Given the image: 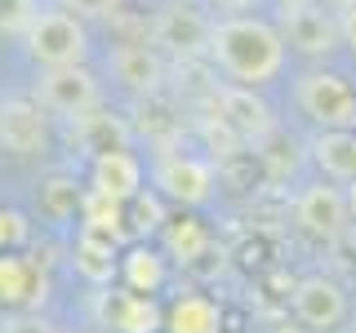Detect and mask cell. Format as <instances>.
<instances>
[{
  "mask_svg": "<svg viewBox=\"0 0 356 333\" xmlns=\"http://www.w3.org/2000/svg\"><path fill=\"white\" fill-rule=\"evenodd\" d=\"M209 58L236 85H267L285 62V36L263 18L232 14L209 27Z\"/></svg>",
  "mask_w": 356,
  "mask_h": 333,
  "instance_id": "obj_1",
  "label": "cell"
},
{
  "mask_svg": "<svg viewBox=\"0 0 356 333\" xmlns=\"http://www.w3.org/2000/svg\"><path fill=\"white\" fill-rule=\"evenodd\" d=\"M27 49L40 67H76L85 62L89 40L81 27V14H67V9H40L36 22L27 27Z\"/></svg>",
  "mask_w": 356,
  "mask_h": 333,
  "instance_id": "obj_2",
  "label": "cell"
},
{
  "mask_svg": "<svg viewBox=\"0 0 356 333\" xmlns=\"http://www.w3.org/2000/svg\"><path fill=\"white\" fill-rule=\"evenodd\" d=\"M294 98L321 129H356V94L343 76L307 71V76H298Z\"/></svg>",
  "mask_w": 356,
  "mask_h": 333,
  "instance_id": "obj_3",
  "label": "cell"
},
{
  "mask_svg": "<svg viewBox=\"0 0 356 333\" xmlns=\"http://www.w3.org/2000/svg\"><path fill=\"white\" fill-rule=\"evenodd\" d=\"M36 103L54 116H67V120H81L85 111H94L103 103L98 94V80L85 71V62L76 67H44L40 85H36Z\"/></svg>",
  "mask_w": 356,
  "mask_h": 333,
  "instance_id": "obj_4",
  "label": "cell"
},
{
  "mask_svg": "<svg viewBox=\"0 0 356 333\" xmlns=\"http://www.w3.org/2000/svg\"><path fill=\"white\" fill-rule=\"evenodd\" d=\"M152 182L161 187L165 200L200 205L214 191V160H196V155H183V151H161L152 164Z\"/></svg>",
  "mask_w": 356,
  "mask_h": 333,
  "instance_id": "obj_5",
  "label": "cell"
},
{
  "mask_svg": "<svg viewBox=\"0 0 356 333\" xmlns=\"http://www.w3.org/2000/svg\"><path fill=\"white\" fill-rule=\"evenodd\" d=\"M98 320L111 333H161L165 329V311L156 307V298H143L138 289H107L98 293Z\"/></svg>",
  "mask_w": 356,
  "mask_h": 333,
  "instance_id": "obj_6",
  "label": "cell"
},
{
  "mask_svg": "<svg viewBox=\"0 0 356 333\" xmlns=\"http://www.w3.org/2000/svg\"><path fill=\"white\" fill-rule=\"evenodd\" d=\"M209 27L214 22H205L196 14V9H165V14H156L152 22V44L161 53H170V58H200V53H209Z\"/></svg>",
  "mask_w": 356,
  "mask_h": 333,
  "instance_id": "obj_7",
  "label": "cell"
},
{
  "mask_svg": "<svg viewBox=\"0 0 356 333\" xmlns=\"http://www.w3.org/2000/svg\"><path fill=\"white\" fill-rule=\"evenodd\" d=\"M281 36H285V44H294L298 53L321 58V53L339 49L343 31H339V18H330L325 9L298 5V9H281Z\"/></svg>",
  "mask_w": 356,
  "mask_h": 333,
  "instance_id": "obj_8",
  "label": "cell"
},
{
  "mask_svg": "<svg viewBox=\"0 0 356 333\" xmlns=\"http://www.w3.org/2000/svg\"><path fill=\"white\" fill-rule=\"evenodd\" d=\"M294 214H298V227H303L307 236H316V240H339L343 227H348V218H352L348 191L316 182V187H307V191L298 196V209H294Z\"/></svg>",
  "mask_w": 356,
  "mask_h": 333,
  "instance_id": "obj_9",
  "label": "cell"
},
{
  "mask_svg": "<svg viewBox=\"0 0 356 333\" xmlns=\"http://www.w3.org/2000/svg\"><path fill=\"white\" fill-rule=\"evenodd\" d=\"M294 316L307 329H334L348 320V293H343V284L325 280V275H307L294 289Z\"/></svg>",
  "mask_w": 356,
  "mask_h": 333,
  "instance_id": "obj_10",
  "label": "cell"
},
{
  "mask_svg": "<svg viewBox=\"0 0 356 333\" xmlns=\"http://www.w3.org/2000/svg\"><path fill=\"white\" fill-rule=\"evenodd\" d=\"M214 107L232 120V129L245 142H263L272 133V107L254 94V85H222L214 89Z\"/></svg>",
  "mask_w": 356,
  "mask_h": 333,
  "instance_id": "obj_11",
  "label": "cell"
},
{
  "mask_svg": "<svg viewBox=\"0 0 356 333\" xmlns=\"http://www.w3.org/2000/svg\"><path fill=\"white\" fill-rule=\"evenodd\" d=\"M111 76L129 89V94L147 98V94H161L165 85V58L156 44H120L111 53Z\"/></svg>",
  "mask_w": 356,
  "mask_h": 333,
  "instance_id": "obj_12",
  "label": "cell"
},
{
  "mask_svg": "<svg viewBox=\"0 0 356 333\" xmlns=\"http://www.w3.org/2000/svg\"><path fill=\"white\" fill-rule=\"evenodd\" d=\"M44 107L22 103V98H9L0 107V147L14 155H36L44 151Z\"/></svg>",
  "mask_w": 356,
  "mask_h": 333,
  "instance_id": "obj_13",
  "label": "cell"
},
{
  "mask_svg": "<svg viewBox=\"0 0 356 333\" xmlns=\"http://www.w3.org/2000/svg\"><path fill=\"white\" fill-rule=\"evenodd\" d=\"M72 142L81 147L85 155H107V151H125L129 147V125L120 116H111V111L94 107L85 111L81 120H72Z\"/></svg>",
  "mask_w": 356,
  "mask_h": 333,
  "instance_id": "obj_14",
  "label": "cell"
},
{
  "mask_svg": "<svg viewBox=\"0 0 356 333\" xmlns=\"http://www.w3.org/2000/svg\"><path fill=\"white\" fill-rule=\"evenodd\" d=\"M40 302H44V275L36 271V262L0 249V307L31 311Z\"/></svg>",
  "mask_w": 356,
  "mask_h": 333,
  "instance_id": "obj_15",
  "label": "cell"
},
{
  "mask_svg": "<svg viewBox=\"0 0 356 333\" xmlns=\"http://www.w3.org/2000/svg\"><path fill=\"white\" fill-rule=\"evenodd\" d=\"M94 191L116 196V200H125V205H129V200L143 191V164H138V155H134L129 147L98 155V160H94Z\"/></svg>",
  "mask_w": 356,
  "mask_h": 333,
  "instance_id": "obj_16",
  "label": "cell"
},
{
  "mask_svg": "<svg viewBox=\"0 0 356 333\" xmlns=\"http://www.w3.org/2000/svg\"><path fill=\"white\" fill-rule=\"evenodd\" d=\"M138 133L156 147V155L178 151V142H183V116H174V107L161 94H147L138 107Z\"/></svg>",
  "mask_w": 356,
  "mask_h": 333,
  "instance_id": "obj_17",
  "label": "cell"
},
{
  "mask_svg": "<svg viewBox=\"0 0 356 333\" xmlns=\"http://www.w3.org/2000/svg\"><path fill=\"white\" fill-rule=\"evenodd\" d=\"M116 244L120 240H107V236H98V231H85L81 227V240H76V271L85 275L89 284H111V275H116Z\"/></svg>",
  "mask_w": 356,
  "mask_h": 333,
  "instance_id": "obj_18",
  "label": "cell"
},
{
  "mask_svg": "<svg viewBox=\"0 0 356 333\" xmlns=\"http://www.w3.org/2000/svg\"><path fill=\"white\" fill-rule=\"evenodd\" d=\"M312 155H316L325 178H339V182H352L356 178V133L352 129H325L312 142Z\"/></svg>",
  "mask_w": 356,
  "mask_h": 333,
  "instance_id": "obj_19",
  "label": "cell"
},
{
  "mask_svg": "<svg viewBox=\"0 0 356 333\" xmlns=\"http://www.w3.org/2000/svg\"><path fill=\"white\" fill-rule=\"evenodd\" d=\"M170 333H222V311L205 293H183L165 316Z\"/></svg>",
  "mask_w": 356,
  "mask_h": 333,
  "instance_id": "obj_20",
  "label": "cell"
},
{
  "mask_svg": "<svg viewBox=\"0 0 356 333\" xmlns=\"http://www.w3.org/2000/svg\"><path fill=\"white\" fill-rule=\"evenodd\" d=\"M125 200H116V196H103V191H89L85 196V205H81V227L85 231H98V236H107V240H120L125 236Z\"/></svg>",
  "mask_w": 356,
  "mask_h": 333,
  "instance_id": "obj_21",
  "label": "cell"
},
{
  "mask_svg": "<svg viewBox=\"0 0 356 333\" xmlns=\"http://www.w3.org/2000/svg\"><path fill=\"white\" fill-rule=\"evenodd\" d=\"M120 275H125V284L138 289V293H156V289L165 284V258L152 253L147 244H138V249H129L125 258H120Z\"/></svg>",
  "mask_w": 356,
  "mask_h": 333,
  "instance_id": "obj_22",
  "label": "cell"
},
{
  "mask_svg": "<svg viewBox=\"0 0 356 333\" xmlns=\"http://www.w3.org/2000/svg\"><path fill=\"white\" fill-rule=\"evenodd\" d=\"M165 244H170V253L178 262H196L200 253L209 249V236H205V227L192 218H183V222H170L165 227Z\"/></svg>",
  "mask_w": 356,
  "mask_h": 333,
  "instance_id": "obj_23",
  "label": "cell"
},
{
  "mask_svg": "<svg viewBox=\"0 0 356 333\" xmlns=\"http://www.w3.org/2000/svg\"><path fill=\"white\" fill-rule=\"evenodd\" d=\"M81 205H85V196L76 191L72 178H49V182L40 187V209H44L49 218H72Z\"/></svg>",
  "mask_w": 356,
  "mask_h": 333,
  "instance_id": "obj_24",
  "label": "cell"
},
{
  "mask_svg": "<svg viewBox=\"0 0 356 333\" xmlns=\"http://www.w3.org/2000/svg\"><path fill=\"white\" fill-rule=\"evenodd\" d=\"M36 14V0H0V36H27Z\"/></svg>",
  "mask_w": 356,
  "mask_h": 333,
  "instance_id": "obj_25",
  "label": "cell"
},
{
  "mask_svg": "<svg viewBox=\"0 0 356 333\" xmlns=\"http://www.w3.org/2000/svg\"><path fill=\"white\" fill-rule=\"evenodd\" d=\"M200 129H205V138H209V151H214V155H232V151H236L241 142H245L241 133L232 129V120L222 116V111H218V116H205V120H200Z\"/></svg>",
  "mask_w": 356,
  "mask_h": 333,
  "instance_id": "obj_26",
  "label": "cell"
},
{
  "mask_svg": "<svg viewBox=\"0 0 356 333\" xmlns=\"http://www.w3.org/2000/svg\"><path fill=\"white\" fill-rule=\"evenodd\" d=\"M129 205H134V218H138V222H134V227H138V231H156V227H165V209H161V200H156V196H134L129 200Z\"/></svg>",
  "mask_w": 356,
  "mask_h": 333,
  "instance_id": "obj_27",
  "label": "cell"
},
{
  "mask_svg": "<svg viewBox=\"0 0 356 333\" xmlns=\"http://www.w3.org/2000/svg\"><path fill=\"white\" fill-rule=\"evenodd\" d=\"M22 240H27V218L14 214V209H0V249L22 244Z\"/></svg>",
  "mask_w": 356,
  "mask_h": 333,
  "instance_id": "obj_28",
  "label": "cell"
},
{
  "mask_svg": "<svg viewBox=\"0 0 356 333\" xmlns=\"http://www.w3.org/2000/svg\"><path fill=\"white\" fill-rule=\"evenodd\" d=\"M0 333H58V329L44 325V320L31 316V311H18V316H9L5 325H0Z\"/></svg>",
  "mask_w": 356,
  "mask_h": 333,
  "instance_id": "obj_29",
  "label": "cell"
},
{
  "mask_svg": "<svg viewBox=\"0 0 356 333\" xmlns=\"http://www.w3.org/2000/svg\"><path fill=\"white\" fill-rule=\"evenodd\" d=\"M67 9H76L81 18H111L120 9V0H63Z\"/></svg>",
  "mask_w": 356,
  "mask_h": 333,
  "instance_id": "obj_30",
  "label": "cell"
},
{
  "mask_svg": "<svg viewBox=\"0 0 356 333\" xmlns=\"http://www.w3.org/2000/svg\"><path fill=\"white\" fill-rule=\"evenodd\" d=\"M339 31H343V44L356 53V5H343V14H339Z\"/></svg>",
  "mask_w": 356,
  "mask_h": 333,
  "instance_id": "obj_31",
  "label": "cell"
},
{
  "mask_svg": "<svg viewBox=\"0 0 356 333\" xmlns=\"http://www.w3.org/2000/svg\"><path fill=\"white\" fill-rule=\"evenodd\" d=\"M209 5H218V9H245V5H254V0H209Z\"/></svg>",
  "mask_w": 356,
  "mask_h": 333,
  "instance_id": "obj_32",
  "label": "cell"
},
{
  "mask_svg": "<svg viewBox=\"0 0 356 333\" xmlns=\"http://www.w3.org/2000/svg\"><path fill=\"white\" fill-rule=\"evenodd\" d=\"M348 209H352V218H356V178L348 182Z\"/></svg>",
  "mask_w": 356,
  "mask_h": 333,
  "instance_id": "obj_33",
  "label": "cell"
},
{
  "mask_svg": "<svg viewBox=\"0 0 356 333\" xmlns=\"http://www.w3.org/2000/svg\"><path fill=\"white\" fill-rule=\"evenodd\" d=\"M281 9H298V5H312V0H276Z\"/></svg>",
  "mask_w": 356,
  "mask_h": 333,
  "instance_id": "obj_34",
  "label": "cell"
},
{
  "mask_svg": "<svg viewBox=\"0 0 356 333\" xmlns=\"http://www.w3.org/2000/svg\"><path fill=\"white\" fill-rule=\"evenodd\" d=\"M330 5H339V9H343V5H356V0H330Z\"/></svg>",
  "mask_w": 356,
  "mask_h": 333,
  "instance_id": "obj_35",
  "label": "cell"
},
{
  "mask_svg": "<svg viewBox=\"0 0 356 333\" xmlns=\"http://www.w3.org/2000/svg\"><path fill=\"white\" fill-rule=\"evenodd\" d=\"M352 133H356V129H352Z\"/></svg>",
  "mask_w": 356,
  "mask_h": 333,
  "instance_id": "obj_36",
  "label": "cell"
}]
</instances>
